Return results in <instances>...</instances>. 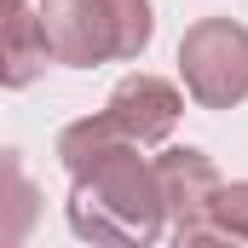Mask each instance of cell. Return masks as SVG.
<instances>
[{"label":"cell","instance_id":"cell-1","mask_svg":"<svg viewBox=\"0 0 248 248\" xmlns=\"http://www.w3.org/2000/svg\"><path fill=\"white\" fill-rule=\"evenodd\" d=\"M168 219V202L156 185V162H139V144H116L93 168L75 173L69 190V225L93 243H150Z\"/></svg>","mask_w":248,"mask_h":248},{"label":"cell","instance_id":"cell-2","mask_svg":"<svg viewBox=\"0 0 248 248\" xmlns=\"http://www.w3.org/2000/svg\"><path fill=\"white\" fill-rule=\"evenodd\" d=\"M41 23L52 41V58L69 69L139 58L150 46V0H41Z\"/></svg>","mask_w":248,"mask_h":248},{"label":"cell","instance_id":"cell-3","mask_svg":"<svg viewBox=\"0 0 248 248\" xmlns=\"http://www.w3.org/2000/svg\"><path fill=\"white\" fill-rule=\"evenodd\" d=\"M179 75L202 110H231L248 98V29L231 17H202L179 41Z\"/></svg>","mask_w":248,"mask_h":248},{"label":"cell","instance_id":"cell-4","mask_svg":"<svg viewBox=\"0 0 248 248\" xmlns=\"http://www.w3.org/2000/svg\"><path fill=\"white\" fill-rule=\"evenodd\" d=\"M156 185L168 202V219L185 243H219L214 237V196H219V168L202 150H162L156 156Z\"/></svg>","mask_w":248,"mask_h":248},{"label":"cell","instance_id":"cell-5","mask_svg":"<svg viewBox=\"0 0 248 248\" xmlns=\"http://www.w3.org/2000/svg\"><path fill=\"white\" fill-rule=\"evenodd\" d=\"M179 110H185V98H179V87L173 81H162V75H127L122 87L110 93V104H104V116L116 122L122 139L133 144H162L173 122H179Z\"/></svg>","mask_w":248,"mask_h":248},{"label":"cell","instance_id":"cell-6","mask_svg":"<svg viewBox=\"0 0 248 248\" xmlns=\"http://www.w3.org/2000/svg\"><path fill=\"white\" fill-rule=\"evenodd\" d=\"M0 46H6V87H29L52 58V41H46V23H41V12H6V35H0Z\"/></svg>","mask_w":248,"mask_h":248},{"label":"cell","instance_id":"cell-7","mask_svg":"<svg viewBox=\"0 0 248 248\" xmlns=\"http://www.w3.org/2000/svg\"><path fill=\"white\" fill-rule=\"evenodd\" d=\"M214 237L225 243H248V179H237V185H219V196H214Z\"/></svg>","mask_w":248,"mask_h":248},{"label":"cell","instance_id":"cell-8","mask_svg":"<svg viewBox=\"0 0 248 248\" xmlns=\"http://www.w3.org/2000/svg\"><path fill=\"white\" fill-rule=\"evenodd\" d=\"M17 6H23V0H6V12H17Z\"/></svg>","mask_w":248,"mask_h":248}]
</instances>
